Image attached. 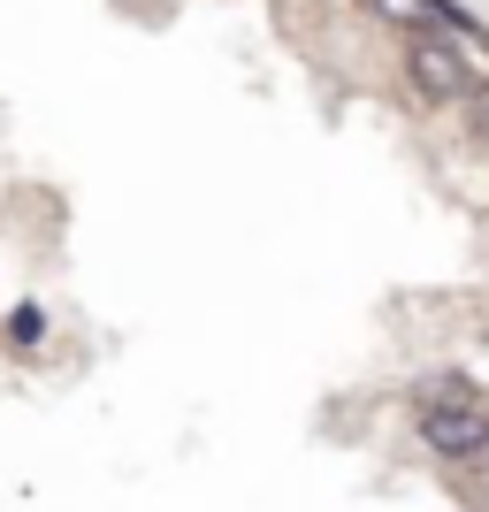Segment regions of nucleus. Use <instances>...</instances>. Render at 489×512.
<instances>
[{
	"label": "nucleus",
	"mask_w": 489,
	"mask_h": 512,
	"mask_svg": "<svg viewBox=\"0 0 489 512\" xmlns=\"http://www.w3.org/2000/svg\"><path fill=\"white\" fill-rule=\"evenodd\" d=\"M482 39H467V31H421L413 39V85L428 92V100H467L474 85H482Z\"/></svg>",
	"instance_id": "2"
},
{
	"label": "nucleus",
	"mask_w": 489,
	"mask_h": 512,
	"mask_svg": "<svg viewBox=\"0 0 489 512\" xmlns=\"http://www.w3.org/2000/svg\"><path fill=\"white\" fill-rule=\"evenodd\" d=\"M421 436L444 459H482L489 451V421L482 406H474V390L459 383V375H436V383L421 390Z\"/></svg>",
	"instance_id": "1"
}]
</instances>
